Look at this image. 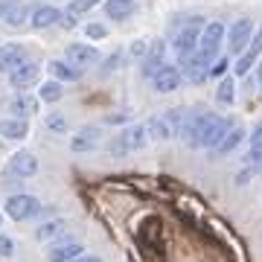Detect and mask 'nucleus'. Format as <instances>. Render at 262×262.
<instances>
[{
  "label": "nucleus",
  "mask_w": 262,
  "mask_h": 262,
  "mask_svg": "<svg viewBox=\"0 0 262 262\" xmlns=\"http://www.w3.org/2000/svg\"><path fill=\"white\" fill-rule=\"evenodd\" d=\"M64 12L53 6V3H38L32 6V15H29V27L32 29H50V27H58V20H61Z\"/></svg>",
  "instance_id": "f8f14e48"
},
{
  "label": "nucleus",
  "mask_w": 262,
  "mask_h": 262,
  "mask_svg": "<svg viewBox=\"0 0 262 262\" xmlns=\"http://www.w3.org/2000/svg\"><path fill=\"white\" fill-rule=\"evenodd\" d=\"M163 64H166V41H163V38H155L149 44V53H146L143 61H140V70H143L146 79H151Z\"/></svg>",
  "instance_id": "9b49d317"
},
{
  "label": "nucleus",
  "mask_w": 262,
  "mask_h": 262,
  "mask_svg": "<svg viewBox=\"0 0 262 262\" xmlns=\"http://www.w3.org/2000/svg\"><path fill=\"white\" fill-rule=\"evenodd\" d=\"M24 61H27V47L24 44H0V73L9 76Z\"/></svg>",
  "instance_id": "2eb2a0df"
},
{
  "label": "nucleus",
  "mask_w": 262,
  "mask_h": 262,
  "mask_svg": "<svg viewBox=\"0 0 262 262\" xmlns=\"http://www.w3.org/2000/svg\"><path fill=\"white\" fill-rule=\"evenodd\" d=\"M242 140H245V128L239 125V122H236L233 128L225 134V140H222V143H219V146L213 149V151H215V158H225V155H230V151H233Z\"/></svg>",
  "instance_id": "412c9836"
},
{
  "label": "nucleus",
  "mask_w": 262,
  "mask_h": 262,
  "mask_svg": "<svg viewBox=\"0 0 262 262\" xmlns=\"http://www.w3.org/2000/svg\"><path fill=\"white\" fill-rule=\"evenodd\" d=\"M233 99H236V79L233 76L219 79V84H215V102L219 105H233Z\"/></svg>",
  "instance_id": "4be33fe9"
},
{
  "label": "nucleus",
  "mask_w": 262,
  "mask_h": 262,
  "mask_svg": "<svg viewBox=\"0 0 262 262\" xmlns=\"http://www.w3.org/2000/svg\"><path fill=\"white\" fill-rule=\"evenodd\" d=\"M27 134H29V122L27 120H18V117L0 120V137H3V140H24Z\"/></svg>",
  "instance_id": "aec40b11"
},
{
  "label": "nucleus",
  "mask_w": 262,
  "mask_h": 262,
  "mask_svg": "<svg viewBox=\"0 0 262 262\" xmlns=\"http://www.w3.org/2000/svg\"><path fill=\"white\" fill-rule=\"evenodd\" d=\"M227 41V27L222 20H210L204 29H201V41H198V50L207 53L210 58H219V50L225 47Z\"/></svg>",
  "instance_id": "39448f33"
},
{
  "label": "nucleus",
  "mask_w": 262,
  "mask_h": 262,
  "mask_svg": "<svg viewBox=\"0 0 262 262\" xmlns=\"http://www.w3.org/2000/svg\"><path fill=\"white\" fill-rule=\"evenodd\" d=\"M102 143V131L96 128V125H84V128L73 131V137H70V151L73 155H91Z\"/></svg>",
  "instance_id": "6e6552de"
},
{
  "label": "nucleus",
  "mask_w": 262,
  "mask_h": 262,
  "mask_svg": "<svg viewBox=\"0 0 262 262\" xmlns=\"http://www.w3.org/2000/svg\"><path fill=\"white\" fill-rule=\"evenodd\" d=\"M29 15H32V6L18 3V6L6 15V20H3V24H6V27H12V29H20L24 24H29Z\"/></svg>",
  "instance_id": "b1692460"
},
{
  "label": "nucleus",
  "mask_w": 262,
  "mask_h": 262,
  "mask_svg": "<svg viewBox=\"0 0 262 262\" xmlns=\"http://www.w3.org/2000/svg\"><path fill=\"white\" fill-rule=\"evenodd\" d=\"M215 58H210L207 53H201V50H195L192 56L187 58H178V67L181 73H184V79L192 84H204L207 79H210V67H213Z\"/></svg>",
  "instance_id": "7ed1b4c3"
},
{
  "label": "nucleus",
  "mask_w": 262,
  "mask_h": 262,
  "mask_svg": "<svg viewBox=\"0 0 262 262\" xmlns=\"http://www.w3.org/2000/svg\"><path fill=\"white\" fill-rule=\"evenodd\" d=\"M259 175H262V166H259Z\"/></svg>",
  "instance_id": "a19ab883"
},
{
  "label": "nucleus",
  "mask_w": 262,
  "mask_h": 262,
  "mask_svg": "<svg viewBox=\"0 0 262 262\" xmlns=\"http://www.w3.org/2000/svg\"><path fill=\"white\" fill-rule=\"evenodd\" d=\"M256 82L262 84V58H259V61H256Z\"/></svg>",
  "instance_id": "4c0bfd02"
},
{
  "label": "nucleus",
  "mask_w": 262,
  "mask_h": 262,
  "mask_svg": "<svg viewBox=\"0 0 262 262\" xmlns=\"http://www.w3.org/2000/svg\"><path fill=\"white\" fill-rule=\"evenodd\" d=\"M146 143H149L146 122H131V125L120 128V131L111 137V140H108V155H117V158H122V155H131V151L143 149Z\"/></svg>",
  "instance_id": "f257e3e1"
},
{
  "label": "nucleus",
  "mask_w": 262,
  "mask_h": 262,
  "mask_svg": "<svg viewBox=\"0 0 262 262\" xmlns=\"http://www.w3.org/2000/svg\"><path fill=\"white\" fill-rule=\"evenodd\" d=\"M3 213L9 215L12 222H32V219H41L44 207L32 192H12L3 201Z\"/></svg>",
  "instance_id": "f03ea898"
},
{
  "label": "nucleus",
  "mask_w": 262,
  "mask_h": 262,
  "mask_svg": "<svg viewBox=\"0 0 262 262\" xmlns=\"http://www.w3.org/2000/svg\"><path fill=\"white\" fill-rule=\"evenodd\" d=\"M35 111H38V96H29L27 91H24V94H15V96L9 99V117L29 120Z\"/></svg>",
  "instance_id": "a211bd4d"
},
{
  "label": "nucleus",
  "mask_w": 262,
  "mask_h": 262,
  "mask_svg": "<svg viewBox=\"0 0 262 262\" xmlns=\"http://www.w3.org/2000/svg\"><path fill=\"white\" fill-rule=\"evenodd\" d=\"M38 76H41V64H38V61H29V58H27L24 64L15 67V70L9 73V84L18 91V94H24V91H29V88L38 82Z\"/></svg>",
  "instance_id": "1a4fd4ad"
},
{
  "label": "nucleus",
  "mask_w": 262,
  "mask_h": 262,
  "mask_svg": "<svg viewBox=\"0 0 262 262\" xmlns=\"http://www.w3.org/2000/svg\"><path fill=\"white\" fill-rule=\"evenodd\" d=\"M99 0H67V15H73V18H82L88 12L94 9Z\"/></svg>",
  "instance_id": "cd10ccee"
},
{
  "label": "nucleus",
  "mask_w": 262,
  "mask_h": 262,
  "mask_svg": "<svg viewBox=\"0 0 262 262\" xmlns=\"http://www.w3.org/2000/svg\"><path fill=\"white\" fill-rule=\"evenodd\" d=\"M38 172V158L32 155V151L27 149H18L15 155H9V160H6V175L9 178H32Z\"/></svg>",
  "instance_id": "423d86ee"
},
{
  "label": "nucleus",
  "mask_w": 262,
  "mask_h": 262,
  "mask_svg": "<svg viewBox=\"0 0 262 262\" xmlns=\"http://www.w3.org/2000/svg\"><path fill=\"white\" fill-rule=\"evenodd\" d=\"M259 29H262V24H259Z\"/></svg>",
  "instance_id": "79ce46f5"
},
{
  "label": "nucleus",
  "mask_w": 262,
  "mask_h": 262,
  "mask_svg": "<svg viewBox=\"0 0 262 262\" xmlns=\"http://www.w3.org/2000/svg\"><path fill=\"white\" fill-rule=\"evenodd\" d=\"M149 44H151V41H146V38H137V41H134V44L128 47V53L137 58V61H143V56L149 53Z\"/></svg>",
  "instance_id": "7c9ffc66"
},
{
  "label": "nucleus",
  "mask_w": 262,
  "mask_h": 262,
  "mask_svg": "<svg viewBox=\"0 0 262 262\" xmlns=\"http://www.w3.org/2000/svg\"><path fill=\"white\" fill-rule=\"evenodd\" d=\"M47 67H50V73H53V79H58L61 84H73V82H79V79L84 76L82 67L70 64L67 58H53Z\"/></svg>",
  "instance_id": "dca6fc26"
},
{
  "label": "nucleus",
  "mask_w": 262,
  "mask_h": 262,
  "mask_svg": "<svg viewBox=\"0 0 262 262\" xmlns=\"http://www.w3.org/2000/svg\"><path fill=\"white\" fill-rule=\"evenodd\" d=\"M84 35L91 38V41H102V38H108V27L99 24V20H88L84 24Z\"/></svg>",
  "instance_id": "c85d7f7f"
},
{
  "label": "nucleus",
  "mask_w": 262,
  "mask_h": 262,
  "mask_svg": "<svg viewBox=\"0 0 262 262\" xmlns=\"http://www.w3.org/2000/svg\"><path fill=\"white\" fill-rule=\"evenodd\" d=\"M227 67H230V56H219L213 61V67H210V79H225Z\"/></svg>",
  "instance_id": "c756f323"
},
{
  "label": "nucleus",
  "mask_w": 262,
  "mask_h": 262,
  "mask_svg": "<svg viewBox=\"0 0 262 262\" xmlns=\"http://www.w3.org/2000/svg\"><path fill=\"white\" fill-rule=\"evenodd\" d=\"M64 96V84L58 79H47L44 84H38V99L41 102H58Z\"/></svg>",
  "instance_id": "5701e85b"
},
{
  "label": "nucleus",
  "mask_w": 262,
  "mask_h": 262,
  "mask_svg": "<svg viewBox=\"0 0 262 262\" xmlns=\"http://www.w3.org/2000/svg\"><path fill=\"white\" fill-rule=\"evenodd\" d=\"M0 149H3V137H0Z\"/></svg>",
  "instance_id": "ea45409f"
},
{
  "label": "nucleus",
  "mask_w": 262,
  "mask_h": 262,
  "mask_svg": "<svg viewBox=\"0 0 262 262\" xmlns=\"http://www.w3.org/2000/svg\"><path fill=\"white\" fill-rule=\"evenodd\" d=\"M256 61H259V56L253 53V50H245L242 56H236V61H233V73L236 76H248L256 67Z\"/></svg>",
  "instance_id": "a878e982"
},
{
  "label": "nucleus",
  "mask_w": 262,
  "mask_h": 262,
  "mask_svg": "<svg viewBox=\"0 0 262 262\" xmlns=\"http://www.w3.org/2000/svg\"><path fill=\"white\" fill-rule=\"evenodd\" d=\"M64 56H67V61L70 64H76V67H91V64H96L99 61V50L94 47V44H82V41H73V44H67V50H64Z\"/></svg>",
  "instance_id": "ddd939ff"
},
{
  "label": "nucleus",
  "mask_w": 262,
  "mask_h": 262,
  "mask_svg": "<svg viewBox=\"0 0 262 262\" xmlns=\"http://www.w3.org/2000/svg\"><path fill=\"white\" fill-rule=\"evenodd\" d=\"M70 262H102L99 256H88V253H82V256H76V259H70Z\"/></svg>",
  "instance_id": "e433bc0d"
},
{
  "label": "nucleus",
  "mask_w": 262,
  "mask_h": 262,
  "mask_svg": "<svg viewBox=\"0 0 262 262\" xmlns=\"http://www.w3.org/2000/svg\"><path fill=\"white\" fill-rule=\"evenodd\" d=\"M248 163L251 166H262V125L251 131V151H248Z\"/></svg>",
  "instance_id": "393cba45"
},
{
  "label": "nucleus",
  "mask_w": 262,
  "mask_h": 262,
  "mask_svg": "<svg viewBox=\"0 0 262 262\" xmlns=\"http://www.w3.org/2000/svg\"><path fill=\"white\" fill-rule=\"evenodd\" d=\"M128 120V114H108L105 117V122H114V125H120V122H125Z\"/></svg>",
  "instance_id": "c9c22d12"
},
{
  "label": "nucleus",
  "mask_w": 262,
  "mask_h": 262,
  "mask_svg": "<svg viewBox=\"0 0 262 262\" xmlns=\"http://www.w3.org/2000/svg\"><path fill=\"white\" fill-rule=\"evenodd\" d=\"M181 82H184V73H181L178 64H163L158 73L151 76V91L155 94H172L178 91Z\"/></svg>",
  "instance_id": "0eeeda50"
},
{
  "label": "nucleus",
  "mask_w": 262,
  "mask_h": 262,
  "mask_svg": "<svg viewBox=\"0 0 262 262\" xmlns=\"http://www.w3.org/2000/svg\"><path fill=\"white\" fill-rule=\"evenodd\" d=\"M12 253H15V242H12L9 236L0 233V259H9Z\"/></svg>",
  "instance_id": "473e14b6"
},
{
  "label": "nucleus",
  "mask_w": 262,
  "mask_h": 262,
  "mask_svg": "<svg viewBox=\"0 0 262 262\" xmlns=\"http://www.w3.org/2000/svg\"><path fill=\"white\" fill-rule=\"evenodd\" d=\"M82 253H84L82 242H76L70 236H58L56 242H50L47 256H50V262H70L76 256H82Z\"/></svg>",
  "instance_id": "9d476101"
},
{
  "label": "nucleus",
  "mask_w": 262,
  "mask_h": 262,
  "mask_svg": "<svg viewBox=\"0 0 262 262\" xmlns=\"http://www.w3.org/2000/svg\"><path fill=\"white\" fill-rule=\"evenodd\" d=\"M0 225H3V210H0Z\"/></svg>",
  "instance_id": "58836bf2"
},
{
  "label": "nucleus",
  "mask_w": 262,
  "mask_h": 262,
  "mask_svg": "<svg viewBox=\"0 0 262 262\" xmlns=\"http://www.w3.org/2000/svg\"><path fill=\"white\" fill-rule=\"evenodd\" d=\"M76 20H79V18H73V15H67V12H64V15H61V20H58V27L73 29V27H76Z\"/></svg>",
  "instance_id": "f704fd0d"
},
{
  "label": "nucleus",
  "mask_w": 262,
  "mask_h": 262,
  "mask_svg": "<svg viewBox=\"0 0 262 262\" xmlns=\"http://www.w3.org/2000/svg\"><path fill=\"white\" fill-rule=\"evenodd\" d=\"M120 64H122V50H114L111 56L105 58V64H102V73H111V70H117Z\"/></svg>",
  "instance_id": "2f4dec72"
},
{
  "label": "nucleus",
  "mask_w": 262,
  "mask_h": 262,
  "mask_svg": "<svg viewBox=\"0 0 262 262\" xmlns=\"http://www.w3.org/2000/svg\"><path fill=\"white\" fill-rule=\"evenodd\" d=\"M146 131H149V140H158V143H166L175 137V128L172 122L166 120V114H155L146 120Z\"/></svg>",
  "instance_id": "f3484780"
},
{
  "label": "nucleus",
  "mask_w": 262,
  "mask_h": 262,
  "mask_svg": "<svg viewBox=\"0 0 262 262\" xmlns=\"http://www.w3.org/2000/svg\"><path fill=\"white\" fill-rule=\"evenodd\" d=\"M259 88H262V84H259Z\"/></svg>",
  "instance_id": "37998d69"
},
{
  "label": "nucleus",
  "mask_w": 262,
  "mask_h": 262,
  "mask_svg": "<svg viewBox=\"0 0 262 262\" xmlns=\"http://www.w3.org/2000/svg\"><path fill=\"white\" fill-rule=\"evenodd\" d=\"M18 3H20V0H0V20H6V15H9Z\"/></svg>",
  "instance_id": "72a5a7b5"
},
{
  "label": "nucleus",
  "mask_w": 262,
  "mask_h": 262,
  "mask_svg": "<svg viewBox=\"0 0 262 262\" xmlns=\"http://www.w3.org/2000/svg\"><path fill=\"white\" fill-rule=\"evenodd\" d=\"M44 128L53 131V134H67V131H70V122H67L64 114L53 111V114H47V117H44Z\"/></svg>",
  "instance_id": "bb28decb"
},
{
  "label": "nucleus",
  "mask_w": 262,
  "mask_h": 262,
  "mask_svg": "<svg viewBox=\"0 0 262 262\" xmlns=\"http://www.w3.org/2000/svg\"><path fill=\"white\" fill-rule=\"evenodd\" d=\"M253 20L251 18H239L230 24V29H227V53L230 56H242L245 50L251 47V38H253Z\"/></svg>",
  "instance_id": "20e7f679"
},
{
  "label": "nucleus",
  "mask_w": 262,
  "mask_h": 262,
  "mask_svg": "<svg viewBox=\"0 0 262 262\" xmlns=\"http://www.w3.org/2000/svg\"><path fill=\"white\" fill-rule=\"evenodd\" d=\"M105 15L111 20H128L131 15H137V0H105Z\"/></svg>",
  "instance_id": "6ab92c4d"
},
{
  "label": "nucleus",
  "mask_w": 262,
  "mask_h": 262,
  "mask_svg": "<svg viewBox=\"0 0 262 262\" xmlns=\"http://www.w3.org/2000/svg\"><path fill=\"white\" fill-rule=\"evenodd\" d=\"M64 230H67L64 215H50V219H41V225L35 227V239L38 242H56L58 236H64Z\"/></svg>",
  "instance_id": "4468645a"
}]
</instances>
